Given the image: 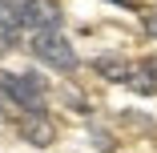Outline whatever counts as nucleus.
<instances>
[{
  "mask_svg": "<svg viewBox=\"0 0 157 153\" xmlns=\"http://www.w3.org/2000/svg\"><path fill=\"white\" fill-rule=\"evenodd\" d=\"M0 101L16 105L24 117H40V113H48V85L36 73H8V69H0Z\"/></svg>",
  "mask_w": 157,
  "mask_h": 153,
  "instance_id": "nucleus-1",
  "label": "nucleus"
},
{
  "mask_svg": "<svg viewBox=\"0 0 157 153\" xmlns=\"http://www.w3.org/2000/svg\"><path fill=\"white\" fill-rule=\"evenodd\" d=\"M28 48H33V56L40 65H48L56 73H77L81 69V56H77V48L69 44V36L60 33V28H52V33H33Z\"/></svg>",
  "mask_w": 157,
  "mask_h": 153,
  "instance_id": "nucleus-2",
  "label": "nucleus"
},
{
  "mask_svg": "<svg viewBox=\"0 0 157 153\" xmlns=\"http://www.w3.org/2000/svg\"><path fill=\"white\" fill-rule=\"evenodd\" d=\"M16 28H28V33H52L60 28V12L48 4V0H24L16 8Z\"/></svg>",
  "mask_w": 157,
  "mask_h": 153,
  "instance_id": "nucleus-3",
  "label": "nucleus"
},
{
  "mask_svg": "<svg viewBox=\"0 0 157 153\" xmlns=\"http://www.w3.org/2000/svg\"><path fill=\"white\" fill-rule=\"evenodd\" d=\"M93 73L109 85H125L129 81V60L117 56V52H101V56H93Z\"/></svg>",
  "mask_w": 157,
  "mask_h": 153,
  "instance_id": "nucleus-4",
  "label": "nucleus"
},
{
  "mask_svg": "<svg viewBox=\"0 0 157 153\" xmlns=\"http://www.w3.org/2000/svg\"><path fill=\"white\" fill-rule=\"evenodd\" d=\"M137 97H157V60H141V65H129V81Z\"/></svg>",
  "mask_w": 157,
  "mask_h": 153,
  "instance_id": "nucleus-5",
  "label": "nucleus"
},
{
  "mask_svg": "<svg viewBox=\"0 0 157 153\" xmlns=\"http://www.w3.org/2000/svg\"><path fill=\"white\" fill-rule=\"evenodd\" d=\"M20 137H24L28 145H36V149L52 145L56 129H52V121H48V113H40V117H24V121H20Z\"/></svg>",
  "mask_w": 157,
  "mask_h": 153,
  "instance_id": "nucleus-6",
  "label": "nucleus"
},
{
  "mask_svg": "<svg viewBox=\"0 0 157 153\" xmlns=\"http://www.w3.org/2000/svg\"><path fill=\"white\" fill-rule=\"evenodd\" d=\"M89 137H93V149H101V153H113V149H117L113 133H105V129H93Z\"/></svg>",
  "mask_w": 157,
  "mask_h": 153,
  "instance_id": "nucleus-7",
  "label": "nucleus"
},
{
  "mask_svg": "<svg viewBox=\"0 0 157 153\" xmlns=\"http://www.w3.org/2000/svg\"><path fill=\"white\" fill-rule=\"evenodd\" d=\"M145 33H149V36H157V12H149V16H145Z\"/></svg>",
  "mask_w": 157,
  "mask_h": 153,
  "instance_id": "nucleus-8",
  "label": "nucleus"
},
{
  "mask_svg": "<svg viewBox=\"0 0 157 153\" xmlns=\"http://www.w3.org/2000/svg\"><path fill=\"white\" fill-rule=\"evenodd\" d=\"M109 4H117V8H129V12L137 8V4H133V0H109Z\"/></svg>",
  "mask_w": 157,
  "mask_h": 153,
  "instance_id": "nucleus-9",
  "label": "nucleus"
},
{
  "mask_svg": "<svg viewBox=\"0 0 157 153\" xmlns=\"http://www.w3.org/2000/svg\"><path fill=\"white\" fill-rule=\"evenodd\" d=\"M4 4H8V8H12V12H16V8H20V4H24V0H4Z\"/></svg>",
  "mask_w": 157,
  "mask_h": 153,
  "instance_id": "nucleus-10",
  "label": "nucleus"
}]
</instances>
